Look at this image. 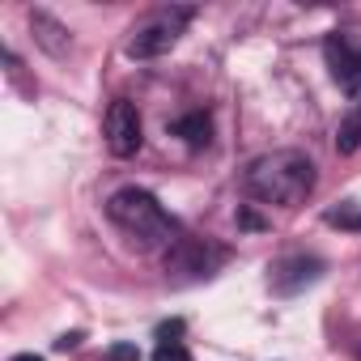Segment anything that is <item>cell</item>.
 <instances>
[{"instance_id": "277c9868", "label": "cell", "mask_w": 361, "mask_h": 361, "mask_svg": "<svg viewBox=\"0 0 361 361\" xmlns=\"http://www.w3.org/2000/svg\"><path fill=\"white\" fill-rule=\"evenodd\" d=\"M221 259H226V251L204 238H178L166 251V272L174 281H200V276H213L221 268Z\"/></svg>"}, {"instance_id": "7a4b0ae2", "label": "cell", "mask_w": 361, "mask_h": 361, "mask_svg": "<svg viewBox=\"0 0 361 361\" xmlns=\"http://www.w3.org/2000/svg\"><path fill=\"white\" fill-rule=\"evenodd\" d=\"M106 217L128 234L132 247L140 251H170L178 238H174V221L161 213V204L145 192V188H119L111 200H106Z\"/></svg>"}, {"instance_id": "6da1fadb", "label": "cell", "mask_w": 361, "mask_h": 361, "mask_svg": "<svg viewBox=\"0 0 361 361\" xmlns=\"http://www.w3.org/2000/svg\"><path fill=\"white\" fill-rule=\"evenodd\" d=\"M243 188L259 204L298 209L314 192V161L306 153H298V149H272V153H264V157H255L247 166Z\"/></svg>"}, {"instance_id": "52a82bcc", "label": "cell", "mask_w": 361, "mask_h": 361, "mask_svg": "<svg viewBox=\"0 0 361 361\" xmlns=\"http://www.w3.org/2000/svg\"><path fill=\"white\" fill-rule=\"evenodd\" d=\"M319 259H310V255H285V259H276L272 264V272H268V285H272V293H298V289H306L310 281H319Z\"/></svg>"}, {"instance_id": "8fae6325", "label": "cell", "mask_w": 361, "mask_h": 361, "mask_svg": "<svg viewBox=\"0 0 361 361\" xmlns=\"http://www.w3.org/2000/svg\"><path fill=\"white\" fill-rule=\"evenodd\" d=\"M153 361H192V353L178 344V340H161V344L153 348Z\"/></svg>"}, {"instance_id": "9a60e30c", "label": "cell", "mask_w": 361, "mask_h": 361, "mask_svg": "<svg viewBox=\"0 0 361 361\" xmlns=\"http://www.w3.org/2000/svg\"><path fill=\"white\" fill-rule=\"evenodd\" d=\"M13 361H43V357H35V353H18Z\"/></svg>"}, {"instance_id": "3957f363", "label": "cell", "mask_w": 361, "mask_h": 361, "mask_svg": "<svg viewBox=\"0 0 361 361\" xmlns=\"http://www.w3.org/2000/svg\"><path fill=\"white\" fill-rule=\"evenodd\" d=\"M188 22H192V9H188V5L153 9L149 18H140V22L132 26L123 51H128L132 60H157V56H166V51L178 43V35L188 30Z\"/></svg>"}, {"instance_id": "5bb4252c", "label": "cell", "mask_w": 361, "mask_h": 361, "mask_svg": "<svg viewBox=\"0 0 361 361\" xmlns=\"http://www.w3.org/2000/svg\"><path fill=\"white\" fill-rule=\"evenodd\" d=\"M238 221H243V226H247V230H259V217H255V213H243V217H238Z\"/></svg>"}, {"instance_id": "8992f818", "label": "cell", "mask_w": 361, "mask_h": 361, "mask_svg": "<svg viewBox=\"0 0 361 361\" xmlns=\"http://www.w3.org/2000/svg\"><path fill=\"white\" fill-rule=\"evenodd\" d=\"M323 60L331 68V81L344 94H361V43L344 39V35H327L323 43Z\"/></svg>"}, {"instance_id": "7c38bea8", "label": "cell", "mask_w": 361, "mask_h": 361, "mask_svg": "<svg viewBox=\"0 0 361 361\" xmlns=\"http://www.w3.org/2000/svg\"><path fill=\"white\" fill-rule=\"evenodd\" d=\"M106 361H140V353H136V344H115L106 353Z\"/></svg>"}, {"instance_id": "4fadbf2b", "label": "cell", "mask_w": 361, "mask_h": 361, "mask_svg": "<svg viewBox=\"0 0 361 361\" xmlns=\"http://www.w3.org/2000/svg\"><path fill=\"white\" fill-rule=\"evenodd\" d=\"M73 344H81V336H77V331H73V336H60V340H56V348H73Z\"/></svg>"}, {"instance_id": "5b68a950", "label": "cell", "mask_w": 361, "mask_h": 361, "mask_svg": "<svg viewBox=\"0 0 361 361\" xmlns=\"http://www.w3.org/2000/svg\"><path fill=\"white\" fill-rule=\"evenodd\" d=\"M145 140V128H140V111L128 102V98H115L111 111H106V149L115 157H132Z\"/></svg>"}, {"instance_id": "9c48e42d", "label": "cell", "mask_w": 361, "mask_h": 361, "mask_svg": "<svg viewBox=\"0 0 361 361\" xmlns=\"http://www.w3.org/2000/svg\"><path fill=\"white\" fill-rule=\"evenodd\" d=\"M209 132H213V123H209L204 111H192V115H183V119H174V136H183L192 149H204V145H209Z\"/></svg>"}, {"instance_id": "ba28073f", "label": "cell", "mask_w": 361, "mask_h": 361, "mask_svg": "<svg viewBox=\"0 0 361 361\" xmlns=\"http://www.w3.org/2000/svg\"><path fill=\"white\" fill-rule=\"evenodd\" d=\"M30 26H35V39H39L51 56H64V51H68L73 39H68V30H64L51 13H30Z\"/></svg>"}, {"instance_id": "30bf717a", "label": "cell", "mask_w": 361, "mask_h": 361, "mask_svg": "<svg viewBox=\"0 0 361 361\" xmlns=\"http://www.w3.org/2000/svg\"><path fill=\"white\" fill-rule=\"evenodd\" d=\"M336 149H340L344 157L361 149V98H357V102H353V111L340 119V128H336Z\"/></svg>"}]
</instances>
